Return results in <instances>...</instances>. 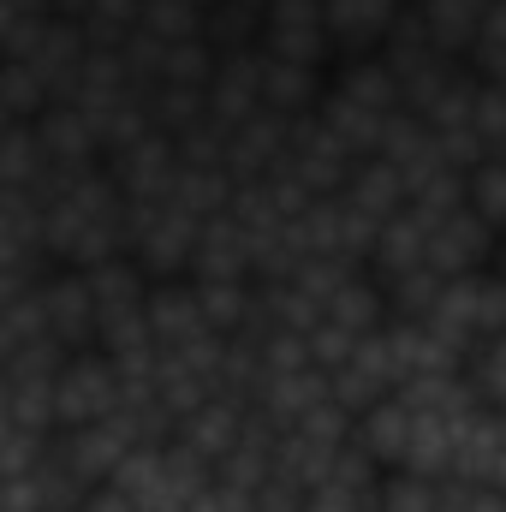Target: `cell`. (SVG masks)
Returning <instances> with one entry per match:
<instances>
[{
    "instance_id": "1",
    "label": "cell",
    "mask_w": 506,
    "mask_h": 512,
    "mask_svg": "<svg viewBox=\"0 0 506 512\" xmlns=\"http://www.w3.org/2000/svg\"><path fill=\"white\" fill-rule=\"evenodd\" d=\"M280 173H286L292 185H304L310 197H340L346 179L358 173V155H352V143H346L340 131L322 126V114H310V120L292 126V143H286V155H280Z\"/></svg>"
},
{
    "instance_id": "2",
    "label": "cell",
    "mask_w": 506,
    "mask_h": 512,
    "mask_svg": "<svg viewBox=\"0 0 506 512\" xmlns=\"http://www.w3.org/2000/svg\"><path fill=\"white\" fill-rule=\"evenodd\" d=\"M126 405V387L108 352H78L66 358L60 382H54V411H60V429H90V423H108L114 411Z\"/></svg>"
},
{
    "instance_id": "3",
    "label": "cell",
    "mask_w": 506,
    "mask_h": 512,
    "mask_svg": "<svg viewBox=\"0 0 506 512\" xmlns=\"http://www.w3.org/2000/svg\"><path fill=\"white\" fill-rule=\"evenodd\" d=\"M262 54L298 66H334L328 0H268L262 6Z\"/></svg>"
},
{
    "instance_id": "4",
    "label": "cell",
    "mask_w": 506,
    "mask_h": 512,
    "mask_svg": "<svg viewBox=\"0 0 506 512\" xmlns=\"http://www.w3.org/2000/svg\"><path fill=\"white\" fill-rule=\"evenodd\" d=\"M42 316H48V334L72 358L78 352H102V304H96L84 268H54L42 280Z\"/></svg>"
},
{
    "instance_id": "5",
    "label": "cell",
    "mask_w": 506,
    "mask_h": 512,
    "mask_svg": "<svg viewBox=\"0 0 506 512\" xmlns=\"http://www.w3.org/2000/svg\"><path fill=\"white\" fill-rule=\"evenodd\" d=\"M495 251H501V233L465 203L441 221H429V268L441 280H459V274H477V268H495Z\"/></svg>"
},
{
    "instance_id": "6",
    "label": "cell",
    "mask_w": 506,
    "mask_h": 512,
    "mask_svg": "<svg viewBox=\"0 0 506 512\" xmlns=\"http://www.w3.org/2000/svg\"><path fill=\"white\" fill-rule=\"evenodd\" d=\"M179 143L173 137H143V143H131L120 155H108V173H114V185L126 191V203H167V191H173V179H179Z\"/></svg>"
},
{
    "instance_id": "7",
    "label": "cell",
    "mask_w": 506,
    "mask_h": 512,
    "mask_svg": "<svg viewBox=\"0 0 506 512\" xmlns=\"http://www.w3.org/2000/svg\"><path fill=\"white\" fill-rule=\"evenodd\" d=\"M245 423H251V405H239V399L215 393L203 411H191V417L173 429V447H185L191 459H203L209 471H221V465H227V453L239 447Z\"/></svg>"
},
{
    "instance_id": "8",
    "label": "cell",
    "mask_w": 506,
    "mask_h": 512,
    "mask_svg": "<svg viewBox=\"0 0 506 512\" xmlns=\"http://www.w3.org/2000/svg\"><path fill=\"white\" fill-rule=\"evenodd\" d=\"M334 66H298V60H268L262 54V108L280 120H310L328 102Z\"/></svg>"
},
{
    "instance_id": "9",
    "label": "cell",
    "mask_w": 506,
    "mask_h": 512,
    "mask_svg": "<svg viewBox=\"0 0 506 512\" xmlns=\"http://www.w3.org/2000/svg\"><path fill=\"white\" fill-rule=\"evenodd\" d=\"M149 328H155V346H161V352L215 334L209 316H203L197 280H161V286H149Z\"/></svg>"
},
{
    "instance_id": "10",
    "label": "cell",
    "mask_w": 506,
    "mask_h": 512,
    "mask_svg": "<svg viewBox=\"0 0 506 512\" xmlns=\"http://www.w3.org/2000/svg\"><path fill=\"white\" fill-rule=\"evenodd\" d=\"M191 280H256L251 233L239 227V215H233V209H227V215H215V221H203Z\"/></svg>"
},
{
    "instance_id": "11",
    "label": "cell",
    "mask_w": 506,
    "mask_h": 512,
    "mask_svg": "<svg viewBox=\"0 0 506 512\" xmlns=\"http://www.w3.org/2000/svg\"><path fill=\"white\" fill-rule=\"evenodd\" d=\"M411 435H417V411H411L399 393L381 399L376 411H364L358 429H352V441L376 459L381 471H405V459H411Z\"/></svg>"
},
{
    "instance_id": "12",
    "label": "cell",
    "mask_w": 506,
    "mask_h": 512,
    "mask_svg": "<svg viewBox=\"0 0 506 512\" xmlns=\"http://www.w3.org/2000/svg\"><path fill=\"white\" fill-rule=\"evenodd\" d=\"M364 221H376V227H387V221H399L405 209H411V185H405V173L393 167V161H381V155H370V161H358V173L346 179V191H340Z\"/></svg>"
},
{
    "instance_id": "13",
    "label": "cell",
    "mask_w": 506,
    "mask_h": 512,
    "mask_svg": "<svg viewBox=\"0 0 506 512\" xmlns=\"http://www.w3.org/2000/svg\"><path fill=\"white\" fill-rule=\"evenodd\" d=\"M334 96H346L364 114H405L399 102V72L387 66V54H364V60H340L334 66Z\"/></svg>"
},
{
    "instance_id": "14",
    "label": "cell",
    "mask_w": 506,
    "mask_h": 512,
    "mask_svg": "<svg viewBox=\"0 0 506 512\" xmlns=\"http://www.w3.org/2000/svg\"><path fill=\"white\" fill-rule=\"evenodd\" d=\"M42 149H48V167H96L102 161V137L90 126V114H78L72 102H54L42 120H30Z\"/></svg>"
},
{
    "instance_id": "15",
    "label": "cell",
    "mask_w": 506,
    "mask_h": 512,
    "mask_svg": "<svg viewBox=\"0 0 506 512\" xmlns=\"http://www.w3.org/2000/svg\"><path fill=\"white\" fill-rule=\"evenodd\" d=\"M483 12H489V0H417V18H423L429 48H441L453 60H471L477 54Z\"/></svg>"
},
{
    "instance_id": "16",
    "label": "cell",
    "mask_w": 506,
    "mask_h": 512,
    "mask_svg": "<svg viewBox=\"0 0 506 512\" xmlns=\"http://www.w3.org/2000/svg\"><path fill=\"white\" fill-rule=\"evenodd\" d=\"M90 274V292H96V304H102V334L114 328V322H126L137 310H149V274L131 262V256H114V262H102V268H84Z\"/></svg>"
},
{
    "instance_id": "17",
    "label": "cell",
    "mask_w": 506,
    "mask_h": 512,
    "mask_svg": "<svg viewBox=\"0 0 506 512\" xmlns=\"http://www.w3.org/2000/svg\"><path fill=\"white\" fill-rule=\"evenodd\" d=\"M48 173L54 167H48V149H42L36 126L6 120V137H0V191H36Z\"/></svg>"
},
{
    "instance_id": "18",
    "label": "cell",
    "mask_w": 506,
    "mask_h": 512,
    "mask_svg": "<svg viewBox=\"0 0 506 512\" xmlns=\"http://www.w3.org/2000/svg\"><path fill=\"white\" fill-rule=\"evenodd\" d=\"M209 6L197 0H143V36H155L161 48H185V42H209Z\"/></svg>"
},
{
    "instance_id": "19",
    "label": "cell",
    "mask_w": 506,
    "mask_h": 512,
    "mask_svg": "<svg viewBox=\"0 0 506 512\" xmlns=\"http://www.w3.org/2000/svg\"><path fill=\"white\" fill-rule=\"evenodd\" d=\"M203 36L215 54H251V48H262V6L256 0H215Z\"/></svg>"
},
{
    "instance_id": "20",
    "label": "cell",
    "mask_w": 506,
    "mask_h": 512,
    "mask_svg": "<svg viewBox=\"0 0 506 512\" xmlns=\"http://www.w3.org/2000/svg\"><path fill=\"white\" fill-rule=\"evenodd\" d=\"M54 108V96H48V84L24 66V60H0V114L6 120H42Z\"/></svg>"
},
{
    "instance_id": "21",
    "label": "cell",
    "mask_w": 506,
    "mask_h": 512,
    "mask_svg": "<svg viewBox=\"0 0 506 512\" xmlns=\"http://www.w3.org/2000/svg\"><path fill=\"white\" fill-rule=\"evenodd\" d=\"M441 501H447V483L417 471H387L376 489V512H441Z\"/></svg>"
},
{
    "instance_id": "22",
    "label": "cell",
    "mask_w": 506,
    "mask_h": 512,
    "mask_svg": "<svg viewBox=\"0 0 506 512\" xmlns=\"http://www.w3.org/2000/svg\"><path fill=\"white\" fill-rule=\"evenodd\" d=\"M471 209H477L495 233H506V155H489V161L471 173Z\"/></svg>"
},
{
    "instance_id": "23",
    "label": "cell",
    "mask_w": 506,
    "mask_h": 512,
    "mask_svg": "<svg viewBox=\"0 0 506 512\" xmlns=\"http://www.w3.org/2000/svg\"><path fill=\"white\" fill-rule=\"evenodd\" d=\"M471 387H477V399L489 405V411H506V334L495 346H483L477 358H471Z\"/></svg>"
},
{
    "instance_id": "24",
    "label": "cell",
    "mask_w": 506,
    "mask_h": 512,
    "mask_svg": "<svg viewBox=\"0 0 506 512\" xmlns=\"http://www.w3.org/2000/svg\"><path fill=\"white\" fill-rule=\"evenodd\" d=\"M477 137L501 155L506 149V90H495V84H483V102H477Z\"/></svg>"
},
{
    "instance_id": "25",
    "label": "cell",
    "mask_w": 506,
    "mask_h": 512,
    "mask_svg": "<svg viewBox=\"0 0 506 512\" xmlns=\"http://www.w3.org/2000/svg\"><path fill=\"white\" fill-rule=\"evenodd\" d=\"M495 60H506V0H489V12H483V36H477L471 66H495Z\"/></svg>"
},
{
    "instance_id": "26",
    "label": "cell",
    "mask_w": 506,
    "mask_h": 512,
    "mask_svg": "<svg viewBox=\"0 0 506 512\" xmlns=\"http://www.w3.org/2000/svg\"><path fill=\"white\" fill-rule=\"evenodd\" d=\"M304 512H376V495H340V489H316Z\"/></svg>"
},
{
    "instance_id": "27",
    "label": "cell",
    "mask_w": 506,
    "mask_h": 512,
    "mask_svg": "<svg viewBox=\"0 0 506 512\" xmlns=\"http://www.w3.org/2000/svg\"><path fill=\"white\" fill-rule=\"evenodd\" d=\"M197 6H215V0H197Z\"/></svg>"
}]
</instances>
